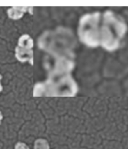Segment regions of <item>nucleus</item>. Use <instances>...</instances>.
<instances>
[{"label": "nucleus", "mask_w": 128, "mask_h": 149, "mask_svg": "<svg viewBox=\"0 0 128 149\" xmlns=\"http://www.w3.org/2000/svg\"><path fill=\"white\" fill-rule=\"evenodd\" d=\"M101 20L100 12L86 14L81 18L78 32L79 38L85 45L91 47L100 45Z\"/></svg>", "instance_id": "f03ea898"}, {"label": "nucleus", "mask_w": 128, "mask_h": 149, "mask_svg": "<svg viewBox=\"0 0 128 149\" xmlns=\"http://www.w3.org/2000/svg\"><path fill=\"white\" fill-rule=\"evenodd\" d=\"M18 46L26 49H32L33 47V40L29 35H23L18 40Z\"/></svg>", "instance_id": "39448f33"}, {"label": "nucleus", "mask_w": 128, "mask_h": 149, "mask_svg": "<svg viewBox=\"0 0 128 149\" xmlns=\"http://www.w3.org/2000/svg\"><path fill=\"white\" fill-rule=\"evenodd\" d=\"M2 120H3V114L1 113V111H0V125H1V123Z\"/></svg>", "instance_id": "1a4fd4ad"}, {"label": "nucleus", "mask_w": 128, "mask_h": 149, "mask_svg": "<svg viewBox=\"0 0 128 149\" xmlns=\"http://www.w3.org/2000/svg\"><path fill=\"white\" fill-rule=\"evenodd\" d=\"M27 8L23 6H13L7 11V13L10 18L13 20H18L24 16L27 12Z\"/></svg>", "instance_id": "20e7f679"}, {"label": "nucleus", "mask_w": 128, "mask_h": 149, "mask_svg": "<svg viewBox=\"0 0 128 149\" xmlns=\"http://www.w3.org/2000/svg\"><path fill=\"white\" fill-rule=\"evenodd\" d=\"M1 79H2V76L1 75V74H0V92L3 91V87H2V85L1 84Z\"/></svg>", "instance_id": "6e6552de"}, {"label": "nucleus", "mask_w": 128, "mask_h": 149, "mask_svg": "<svg viewBox=\"0 0 128 149\" xmlns=\"http://www.w3.org/2000/svg\"><path fill=\"white\" fill-rule=\"evenodd\" d=\"M15 149H29L27 145L24 143L18 142L15 146Z\"/></svg>", "instance_id": "0eeeda50"}, {"label": "nucleus", "mask_w": 128, "mask_h": 149, "mask_svg": "<svg viewBox=\"0 0 128 149\" xmlns=\"http://www.w3.org/2000/svg\"><path fill=\"white\" fill-rule=\"evenodd\" d=\"M126 31L127 25L123 18L112 11H106L102 15L100 45L108 51L117 49Z\"/></svg>", "instance_id": "f257e3e1"}, {"label": "nucleus", "mask_w": 128, "mask_h": 149, "mask_svg": "<svg viewBox=\"0 0 128 149\" xmlns=\"http://www.w3.org/2000/svg\"><path fill=\"white\" fill-rule=\"evenodd\" d=\"M34 149H49V146L46 140L40 139L35 141Z\"/></svg>", "instance_id": "423d86ee"}, {"label": "nucleus", "mask_w": 128, "mask_h": 149, "mask_svg": "<svg viewBox=\"0 0 128 149\" xmlns=\"http://www.w3.org/2000/svg\"><path fill=\"white\" fill-rule=\"evenodd\" d=\"M15 56L18 61L25 63L29 62L33 65V52L32 49L17 46L15 49Z\"/></svg>", "instance_id": "7ed1b4c3"}]
</instances>
